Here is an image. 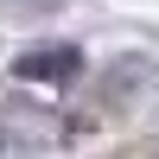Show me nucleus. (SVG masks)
Here are the masks:
<instances>
[{
  "mask_svg": "<svg viewBox=\"0 0 159 159\" xmlns=\"http://www.w3.org/2000/svg\"><path fill=\"white\" fill-rule=\"evenodd\" d=\"M13 70L25 76V83H70V76H83V45H32Z\"/></svg>",
  "mask_w": 159,
  "mask_h": 159,
  "instance_id": "nucleus-1",
  "label": "nucleus"
}]
</instances>
